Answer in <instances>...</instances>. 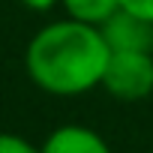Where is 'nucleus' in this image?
<instances>
[{"label": "nucleus", "instance_id": "f257e3e1", "mask_svg": "<svg viewBox=\"0 0 153 153\" xmlns=\"http://www.w3.org/2000/svg\"><path fill=\"white\" fill-rule=\"evenodd\" d=\"M111 48L99 27L60 18L39 27L24 48L27 78L51 96H81L102 87Z\"/></svg>", "mask_w": 153, "mask_h": 153}, {"label": "nucleus", "instance_id": "f03ea898", "mask_svg": "<svg viewBox=\"0 0 153 153\" xmlns=\"http://www.w3.org/2000/svg\"><path fill=\"white\" fill-rule=\"evenodd\" d=\"M102 90L120 102H141L153 96V54L150 51H111Z\"/></svg>", "mask_w": 153, "mask_h": 153}, {"label": "nucleus", "instance_id": "7ed1b4c3", "mask_svg": "<svg viewBox=\"0 0 153 153\" xmlns=\"http://www.w3.org/2000/svg\"><path fill=\"white\" fill-rule=\"evenodd\" d=\"M99 30L111 51H150L153 54V21L135 12L117 9Z\"/></svg>", "mask_w": 153, "mask_h": 153}, {"label": "nucleus", "instance_id": "20e7f679", "mask_svg": "<svg viewBox=\"0 0 153 153\" xmlns=\"http://www.w3.org/2000/svg\"><path fill=\"white\" fill-rule=\"evenodd\" d=\"M42 153H111L108 141L81 123H66L48 132V138L39 144Z\"/></svg>", "mask_w": 153, "mask_h": 153}, {"label": "nucleus", "instance_id": "39448f33", "mask_svg": "<svg viewBox=\"0 0 153 153\" xmlns=\"http://www.w3.org/2000/svg\"><path fill=\"white\" fill-rule=\"evenodd\" d=\"M60 6H63L66 18L84 21V24H93V27H102L120 9V0H60Z\"/></svg>", "mask_w": 153, "mask_h": 153}, {"label": "nucleus", "instance_id": "423d86ee", "mask_svg": "<svg viewBox=\"0 0 153 153\" xmlns=\"http://www.w3.org/2000/svg\"><path fill=\"white\" fill-rule=\"evenodd\" d=\"M0 153H42L33 141L15 132H0Z\"/></svg>", "mask_w": 153, "mask_h": 153}, {"label": "nucleus", "instance_id": "0eeeda50", "mask_svg": "<svg viewBox=\"0 0 153 153\" xmlns=\"http://www.w3.org/2000/svg\"><path fill=\"white\" fill-rule=\"evenodd\" d=\"M120 9L126 12H135L147 21H153V0H120Z\"/></svg>", "mask_w": 153, "mask_h": 153}, {"label": "nucleus", "instance_id": "6e6552de", "mask_svg": "<svg viewBox=\"0 0 153 153\" xmlns=\"http://www.w3.org/2000/svg\"><path fill=\"white\" fill-rule=\"evenodd\" d=\"M60 0H18V6L30 9V12H51Z\"/></svg>", "mask_w": 153, "mask_h": 153}, {"label": "nucleus", "instance_id": "1a4fd4ad", "mask_svg": "<svg viewBox=\"0 0 153 153\" xmlns=\"http://www.w3.org/2000/svg\"><path fill=\"white\" fill-rule=\"evenodd\" d=\"M150 153H153V150H150Z\"/></svg>", "mask_w": 153, "mask_h": 153}]
</instances>
